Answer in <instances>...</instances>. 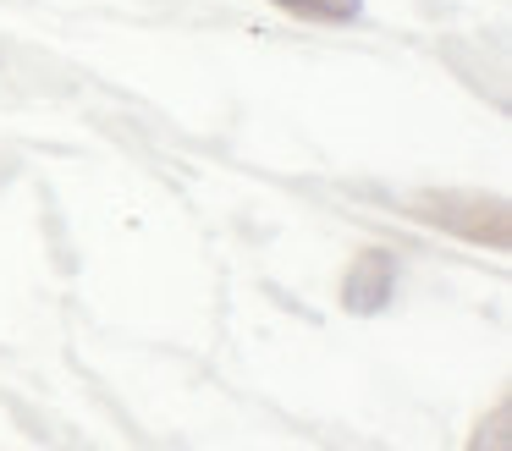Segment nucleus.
<instances>
[{"label":"nucleus","mask_w":512,"mask_h":451,"mask_svg":"<svg viewBox=\"0 0 512 451\" xmlns=\"http://www.w3.org/2000/svg\"><path fill=\"white\" fill-rule=\"evenodd\" d=\"M391 297H397V253L391 248L358 253L347 281H342V308L347 314H380Z\"/></svg>","instance_id":"obj_1"},{"label":"nucleus","mask_w":512,"mask_h":451,"mask_svg":"<svg viewBox=\"0 0 512 451\" xmlns=\"http://www.w3.org/2000/svg\"><path fill=\"white\" fill-rule=\"evenodd\" d=\"M270 6L292 11V17H309V22H358L364 17V0H270Z\"/></svg>","instance_id":"obj_2"},{"label":"nucleus","mask_w":512,"mask_h":451,"mask_svg":"<svg viewBox=\"0 0 512 451\" xmlns=\"http://www.w3.org/2000/svg\"><path fill=\"white\" fill-rule=\"evenodd\" d=\"M507 424H512V413L507 407H496V413L479 424V435H474V451H512V435H507Z\"/></svg>","instance_id":"obj_3"}]
</instances>
